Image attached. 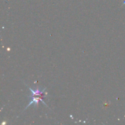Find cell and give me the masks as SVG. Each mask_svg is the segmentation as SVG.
Returning a JSON list of instances; mask_svg holds the SVG:
<instances>
[{"instance_id": "1", "label": "cell", "mask_w": 125, "mask_h": 125, "mask_svg": "<svg viewBox=\"0 0 125 125\" xmlns=\"http://www.w3.org/2000/svg\"><path fill=\"white\" fill-rule=\"evenodd\" d=\"M28 97L30 98H31V102L29 103L28 104V106L25 107L24 110L26 109L28 107H29V106H30L33 103H34V104H35V107H37L38 105V104H39V101H41V102H42L46 106V107H48L47 104L45 103V101H43V98H39V97H35V96H34V95H32L31 96H30V97H29V96H28Z\"/></svg>"}, {"instance_id": "2", "label": "cell", "mask_w": 125, "mask_h": 125, "mask_svg": "<svg viewBox=\"0 0 125 125\" xmlns=\"http://www.w3.org/2000/svg\"><path fill=\"white\" fill-rule=\"evenodd\" d=\"M27 86H28V85H27ZM28 87L29 88V90L32 92V95H34V96H37V95H39V96H42V95H43L45 93H46L45 92V90H46V88H45V89H41L40 88L37 87L35 90H32L31 88H29V86H28Z\"/></svg>"}]
</instances>
